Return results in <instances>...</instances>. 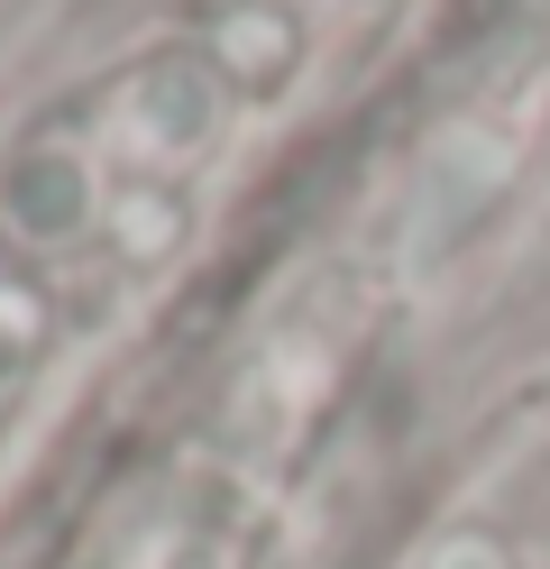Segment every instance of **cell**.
Instances as JSON below:
<instances>
[{"label":"cell","mask_w":550,"mask_h":569,"mask_svg":"<svg viewBox=\"0 0 550 569\" xmlns=\"http://www.w3.org/2000/svg\"><path fill=\"white\" fill-rule=\"evenodd\" d=\"M422 569H513V551L496 542V532H450V542H431Z\"/></svg>","instance_id":"obj_1"}]
</instances>
